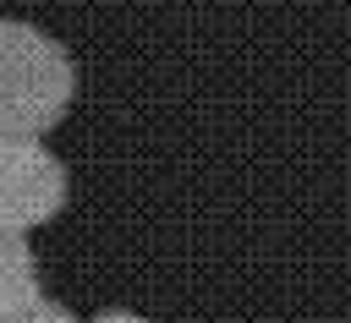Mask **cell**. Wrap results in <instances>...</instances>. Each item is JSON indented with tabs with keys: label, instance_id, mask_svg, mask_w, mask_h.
Segmentation results:
<instances>
[{
	"label": "cell",
	"instance_id": "obj_1",
	"mask_svg": "<svg viewBox=\"0 0 351 323\" xmlns=\"http://www.w3.org/2000/svg\"><path fill=\"white\" fill-rule=\"evenodd\" d=\"M77 99V66L60 38L0 16V137H44Z\"/></svg>",
	"mask_w": 351,
	"mask_h": 323
},
{
	"label": "cell",
	"instance_id": "obj_2",
	"mask_svg": "<svg viewBox=\"0 0 351 323\" xmlns=\"http://www.w3.org/2000/svg\"><path fill=\"white\" fill-rule=\"evenodd\" d=\"M66 164L44 137H0V230H38L66 208Z\"/></svg>",
	"mask_w": 351,
	"mask_h": 323
},
{
	"label": "cell",
	"instance_id": "obj_3",
	"mask_svg": "<svg viewBox=\"0 0 351 323\" xmlns=\"http://www.w3.org/2000/svg\"><path fill=\"white\" fill-rule=\"evenodd\" d=\"M44 301L38 257L22 230H0V323H27Z\"/></svg>",
	"mask_w": 351,
	"mask_h": 323
}]
</instances>
